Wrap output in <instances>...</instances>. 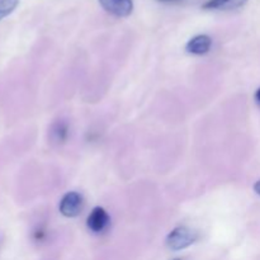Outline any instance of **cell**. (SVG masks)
Masks as SVG:
<instances>
[{"instance_id":"obj_1","label":"cell","mask_w":260,"mask_h":260,"mask_svg":"<svg viewBox=\"0 0 260 260\" xmlns=\"http://www.w3.org/2000/svg\"><path fill=\"white\" fill-rule=\"evenodd\" d=\"M198 239V235L196 231L190 230V229L184 228V226H179L175 228L172 233L168 235L167 238V245L168 248L172 250L178 251L183 250V249L188 248L192 244L196 243Z\"/></svg>"},{"instance_id":"obj_6","label":"cell","mask_w":260,"mask_h":260,"mask_svg":"<svg viewBox=\"0 0 260 260\" xmlns=\"http://www.w3.org/2000/svg\"><path fill=\"white\" fill-rule=\"evenodd\" d=\"M246 3L248 0H207L202 8L206 10H235Z\"/></svg>"},{"instance_id":"obj_7","label":"cell","mask_w":260,"mask_h":260,"mask_svg":"<svg viewBox=\"0 0 260 260\" xmlns=\"http://www.w3.org/2000/svg\"><path fill=\"white\" fill-rule=\"evenodd\" d=\"M51 134H52V137L55 139V141L63 142L66 139H68V135H69L68 123L62 121L56 122V123L53 124Z\"/></svg>"},{"instance_id":"obj_9","label":"cell","mask_w":260,"mask_h":260,"mask_svg":"<svg viewBox=\"0 0 260 260\" xmlns=\"http://www.w3.org/2000/svg\"><path fill=\"white\" fill-rule=\"evenodd\" d=\"M254 190H255V192L260 196V180H258V182L254 184Z\"/></svg>"},{"instance_id":"obj_3","label":"cell","mask_w":260,"mask_h":260,"mask_svg":"<svg viewBox=\"0 0 260 260\" xmlns=\"http://www.w3.org/2000/svg\"><path fill=\"white\" fill-rule=\"evenodd\" d=\"M108 14L118 18L128 17L134 12V0H98Z\"/></svg>"},{"instance_id":"obj_2","label":"cell","mask_w":260,"mask_h":260,"mask_svg":"<svg viewBox=\"0 0 260 260\" xmlns=\"http://www.w3.org/2000/svg\"><path fill=\"white\" fill-rule=\"evenodd\" d=\"M84 207V200L78 192H69L60 202V212L65 217H76L80 215Z\"/></svg>"},{"instance_id":"obj_12","label":"cell","mask_w":260,"mask_h":260,"mask_svg":"<svg viewBox=\"0 0 260 260\" xmlns=\"http://www.w3.org/2000/svg\"><path fill=\"white\" fill-rule=\"evenodd\" d=\"M175 260H180V259H175Z\"/></svg>"},{"instance_id":"obj_5","label":"cell","mask_w":260,"mask_h":260,"mask_svg":"<svg viewBox=\"0 0 260 260\" xmlns=\"http://www.w3.org/2000/svg\"><path fill=\"white\" fill-rule=\"evenodd\" d=\"M212 46V40L207 35H198L193 37L185 46V50L188 53L193 55H205L211 50Z\"/></svg>"},{"instance_id":"obj_8","label":"cell","mask_w":260,"mask_h":260,"mask_svg":"<svg viewBox=\"0 0 260 260\" xmlns=\"http://www.w3.org/2000/svg\"><path fill=\"white\" fill-rule=\"evenodd\" d=\"M19 2L20 0H0V20L12 14L19 5Z\"/></svg>"},{"instance_id":"obj_4","label":"cell","mask_w":260,"mask_h":260,"mask_svg":"<svg viewBox=\"0 0 260 260\" xmlns=\"http://www.w3.org/2000/svg\"><path fill=\"white\" fill-rule=\"evenodd\" d=\"M111 223V217L107 213V211L102 207H95L90 212L86 220L88 229L94 234H101L107 230V228Z\"/></svg>"},{"instance_id":"obj_10","label":"cell","mask_w":260,"mask_h":260,"mask_svg":"<svg viewBox=\"0 0 260 260\" xmlns=\"http://www.w3.org/2000/svg\"><path fill=\"white\" fill-rule=\"evenodd\" d=\"M255 99H256V102H258V103H260V88L258 89V90H256V93H255Z\"/></svg>"},{"instance_id":"obj_11","label":"cell","mask_w":260,"mask_h":260,"mask_svg":"<svg viewBox=\"0 0 260 260\" xmlns=\"http://www.w3.org/2000/svg\"><path fill=\"white\" fill-rule=\"evenodd\" d=\"M157 2H161V3H173V2H178V0H157Z\"/></svg>"}]
</instances>
